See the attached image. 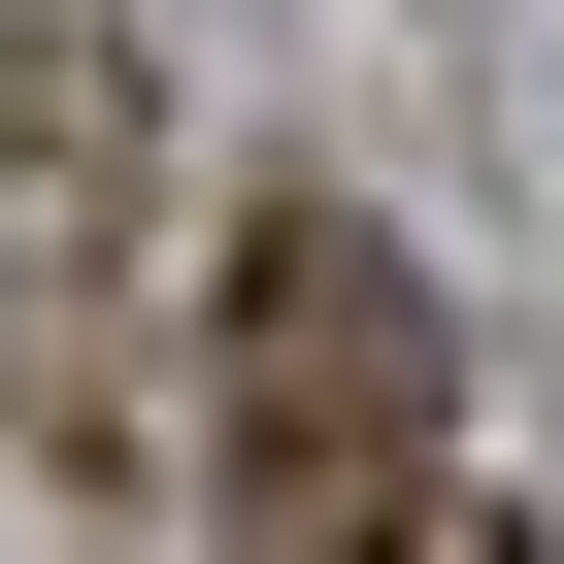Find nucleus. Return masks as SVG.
<instances>
[{"label":"nucleus","instance_id":"1","mask_svg":"<svg viewBox=\"0 0 564 564\" xmlns=\"http://www.w3.org/2000/svg\"><path fill=\"white\" fill-rule=\"evenodd\" d=\"M432 399H465V333H432V265L333 166L199 232V498L232 531H399L432 498Z\"/></svg>","mask_w":564,"mask_h":564}]
</instances>
